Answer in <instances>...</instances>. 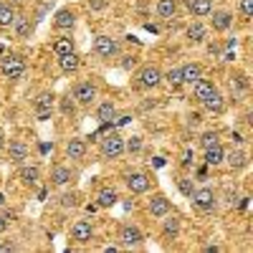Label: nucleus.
Masks as SVG:
<instances>
[{"mask_svg": "<svg viewBox=\"0 0 253 253\" xmlns=\"http://www.w3.org/2000/svg\"><path fill=\"white\" fill-rule=\"evenodd\" d=\"M190 200H193V205L198 210H213L215 203H218V195H215V190L213 187H200V190H193V195H190Z\"/></svg>", "mask_w": 253, "mask_h": 253, "instance_id": "obj_1", "label": "nucleus"}, {"mask_svg": "<svg viewBox=\"0 0 253 253\" xmlns=\"http://www.w3.org/2000/svg\"><path fill=\"white\" fill-rule=\"evenodd\" d=\"M124 155V139L119 134H109L101 142V157L104 160H117Z\"/></svg>", "mask_w": 253, "mask_h": 253, "instance_id": "obj_2", "label": "nucleus"}, {"mask_svg": "<svg viewBox=\"0 0 253 253\" xmlns=\"http://www.w3.org/2000/svg\"><path fill=\"white\" fill-rule=\"evenodd\" d=\"M0 74L5 79H20L26 74V61L20 56H8L3 63H0Z\"/></svg>", "mask_w": 253, "mask_h": 253, "instance_id": "obj_3", "label": "nucleus"}, {"mask_svg": "<svg viewBox=\"0 0 253 253\" xmlns=\"http://www.w3.org/2000/svg\"><path fill=\"white\" fill-rule=\"evenodd\" d=\"M94 51H96L101 58H114V56L119 53V43H117L114 38H109V36H96Z\"/></svg>", "mask_w": 253, "mask_h": 253, "instance_id": "obj_4", "label": "nucleus"}, {"mask_svg": "<svg viewBox=\"0 0 253 253\" xmlns=\"http://www.w3.org/2000/svg\"><path fill=\"white\" fill-rule=\"evenodd\" d=\"M74 99H76V104H81V107H89V104L96 99V86L91 81H81L74 89Z\"/></svg>", "mask_w": 253, "mask_h": 253, "instance_id": "obj_5", "label": "nucleus"}, {"mask_svg": "<svg viewBox=\"0 0 253 253\" xmlns=\"http://www.w3.org/2000/svg\"><path fill=\"white\" fill-rule=\"evenodd\" d=\"M142 241H144V236H142V230H139L137 225H124V228L119 230V243H122L124 248L139 246Z\"/></svg>", "mask_w": 253, "mask_h": 253, "instance_id": "obj_6", "label": "nucleus"}, {"mask_svg": "<svg viewBox=\"0 0 253 253\" xmlns=\"http://www.w3.org/2000/svg\"><path fill=\"white\" fill-rule=\"evenodd\" d=\"M53 94L51 91H43V94H38V99H36V117L41 119V122H46L48 117H51V109H53Z\"/></svg>", "mask_w": 253, "mask_h": 253, "instance_id": "obj_7", "label": "nucleus"}, {"mask_svg": "<svg viewBox=\"0 0 253 253\" xmlns=\"http://www.w3.org/2000/svg\"><path fill=\"white\" fill-rule=\"evenodd\" d=\"M91 236H94V225H91V220H76V223H74V228H71V238H74L76 243H89Z\"/></svg>", "mask_w": 253, "mask_h": 253, "instance_id": "obj_8", "label": "nucleus"}, {"mask_svg": "<svg viewBox=\"0 0 253 253\" xmlns=\"http://www.w3.org/2000/svg\"><path fill=\"white\" fill-rule=\"evenodd\" d=\"M160 81H162V71H160L157 66H144V69L139 71V84H142L144 89L160 86Z\"/></svg>", "mask_w": 253, "mask_h": 253, "instance_id": "obj_9", "label": "nucleus"}, {"mask_svg": "<svg viewBox=\"0 0 253 253\" xmlns=\"http://www.w3.org/2000/svg\"><path fill=\"white\" fill-rule=\"evenodd\" d=\"M190 86H193V96L198 99V101H203V99H208V96H213L218 89H215V84L210 81V79H198L195 84H190Z\"/></svg>", "mask_w": 253, "mask_h": 253, "instance_id": "obj_10", "label": "nucleus"}, {"mask_svg": "<svg viewBox=\"0 0 253 253\" xmlns=\"http://www.w3.org/2000/svg\"><path fill=\"white\" fill-rule=\"evenodd\" d=\"M126 187H129V193H134V195L147 193V190H150V177H147L144 172H132L129 177H126Z\"/></svg>", "mask_w": 253, "mask_h": 253, "instance_id": "obj_11", "label": "nucleus"}, {"mask_svg": "<svg viewBox=\"0 0 253 253\" xmlns=\"http://www.w3.org/2000/svg\"><path fill=\"white\" fill-rule=\"evenodd\" d=\"M8 155H10L13 162L23 165V162L28 160V144H26V142H20V139H13V142L8 144Z\"/></svg>", "mask_w": 253, "mask_h": 253, "instance_id": "obj_12", "label": "nucleus"}, {"mask_svg": "<svg viewBox=\"0 0 253 253\" xmlns=\"http://www.w3.org/2000/svg\"><path fill=\"white\" fill-rule=\"evenodd\" d=\"M223 160H225V150H223L218 142L210 144V147H205V165H208V167H218Z\"/></svg>", "mask_w": 253, "mask_h": 253, "instance_id": "obj_13", "label": "nucleus"}, {"mask_svg": "<svg viewBox=\"0 0 253 253\" xmlns=\"http://www.w3.org/2000/svg\"><path fill=\"white\" fill-rule=\"evenodd\" d=\"M187 10L195 18H205L213 13V0H187Z\"/></svg>", "mask_w": 253, "mask_h": 253, "instance_id": "obj_14", "label": "nucleus"}, {"mask_svg": "<svg viewBox=\"0 0 253 253\" xmlns=\"http://www.w3.org/2000/svg\"><path fill=\"white\" fill-rule=\"evenodd\" d=\"M170 200H167L165 195H157V198H152L150 200V213L155 215V218H165L167 213H170Z\"/></svg>", "mask_w": 253, "mask_h": 253, "instance_id": "obj_15", "label": "nucleus"}, {"mask_svg": "<svg viewBox=\"0 0 253 253\" xmlns=\"http://www.w3.org/2000/svg\"><path fill=\"white\" fill-rule=\"evenodd\" d=\"M180 76H182V84H195L203 76V66L200 63H185L180 69Z\"/></svg>", "mask_w": 253, "mask_h": 253, "instance_id": "obj_16", "label": "nucleus"}, {"mask_svg": "<svg viewBox=\"0 0 253 253\" xmlns=\"http://www.w3.org/2000/svg\"><path fill=\"white\" fill-rule=\"evenodd\" d=\"M56 28H61V31H66V28H74V23H76V15L69 10V8H63V10H58L56 13Z\"/></svg>", "mask_w": 253, "mask_h": 253, "instance_id": "obj_17", "label": "nucleus"}, {"mask_svg": "<svg viewBox=\"0 0 253 253\" xmlns=\"http://www.w3.org/2000/svg\"><path fill=\"white\" fill-rule=\"evenodd\" d=\"M203 107H205L208 112H213V114H223V112H225V101H223V96L215 91L213 96L203 99Z\"/></svg>", "mask_w": 253, "mask_h": 253, "instance_id": "obj_18", "label": "nucleus"}, {"mask_svg": "<svg viewBox=\"0 0 253 253\" xmlns=\"http://www.w3.org/2000/svg\"><path fill=\"white\" fill-rule=\"evenodd\" d=\"M66 155L71 160H84V155H86V142L84 139H71L66 144Z\"/></svg>", "mask_w": 253, "mask_h": 253, "instance_id": "obj_19", "label": "nucleus"}, {"mask_svg": "<svg viewBox=\"0 0 253 253\" xmlns=\"http://www.w3.org/2000/svg\"><path fill=\"white\" fill-rule=\"evenodd\" d=\"M53 53H56V56H69V53H74V38H69V36L56 38V43H53Z\"/></svg>", "mask_w": 253, "mask_h": 253, "instance_id": "obj_20", "label": "nucleus"}, {"mask_svg": "<svg viewBox=\"0 0 253 253\" xmlns=\"http://www.w3.org/2000/svg\"><path fill=\"white\" fill-rule=\"evenodd\" d=\"M175 13H177V3H175V0H157V15L160 18L170 20V18H175Z\"/></svg>", "mask_w": 253, "mask_h": 253, "instance_id": "obj_21", "label": "nucleus"}, {"mask_svg": "<svg viewBox=\"0 0 253 253\" xmlns=\"http://www.w3.org/2000/svg\"><path fill=\"white\" fill-rule=\"evenodd\" d=\"M117 200H119V195H117V190H112V187H104L101 193L96 195V205L99 208H112Z\"/></svg>", "mask_w": 253, "mask_h": 253, "instance_id": "obj_22", "label": "nucleus"}, {"mask_svg": "<svg viewBox=\"0 0 253 253\" xmlns=\"http://www.w3.org/2000/svg\"><path fill=\"white\" fill-rule=\"evenodd\" d=\"M230 23H233L230 13H225V10H215L213 13V31H228Z\"/></svg>", "mask_w": 253, "mask_h": 253, "instance_id": "obj_23", "label": "nucleus"}, {"mask_svg": "<svg viewBox=\"0 0 253 253\" xmlns=\"http://www.w3.org/2000/svg\"><path fill=\"white\" fill-rule=\"evenodd\" d=\"M79 56L76 53H69V56H58V66H61V71H66V74H74V71H79Z\"/></svg>", "mask_w": 253, "mask_h": 253, "instance_id": "obj_24", "label": "nucleus"}, {"mask_svg": "<svg viewBox=\"0 0 253 253\" xmlns=\"http://www.w3.org/2000/svg\"><path fill=\"white\" fill-rule=\"evenodd\" d=\"M18 177H20V182H23V185H36L41 180V170H38V167H20Z\"/></svg>", "mask_w": 253, "mask_h": 253, "instance_id": "obj_25", "label": "nucleus"}, {"mask_svg": "<svg viewBox=\"0 0 253 253\" xmlns=\"http://www.w3.org/2000/svg\"><path fill=\"white\" fill-rule=\"evenodd\" d=\"M96 117H99V122H104V124H109L114 117H117V109H114V104L112 101H104V104H99V109H96Z\"/></svg>", "mask_w": 253, "mask_h": 253, "instance_id": "obj_26", "label": "nucleus"}, {"mask_svg": "<svg viewBox=\"0 0 253 253\" xmlns=\"http://www.w3.org/2000/svg\"><path fill=\"white\" fill-rule=\"evenodd\" d=\"M15 33L18 38H31L33 36V23H31V18H15Z\"/></svg>", "mask_w": 253, "mask_h": 253, "instance_id": "obj_27", "label": "nucleus"}, {"mask_svg": "<svg viewBox=\"0 0 253 253\" xmlns=\"http://www.w3.org/2000/svg\"><path fill=\"white\" fill-rule=\"evenodd\" d=\"M187 38L193 41V43H203V41L208 38V31H205V26L203 23H193L187 28Z\"/></svg>", "mask_w": 253, "mask_h": 253, "instance_id": "obj_28", "label": "nucleus"}, {"mask_svg": "<svg viewBox=\"0 0 253 253\" xmlns=\"http://www.w3.org/2000/svg\"><path fill=\"white\" fill-rule=\"evenodd\" d=\"M15 8L13 5H3L0 8V28H10L13 23H15Z\"/></svg>", "mask_w": 253, "mask_h": 253, "instance_id": "obj_29", "label": "nucleus"}, {"mask_svg": "<svg viewBox=\"0 0 253 253\" xmlns=\"http://www.w3.org/2000/svg\"><path fill=\"white\" fill-rule=\"evenodd\" d=\"M51 180H53L56 185H66V182H71V170H69V167H56L53 175H51Z\"/></svg>", "mask_w": 253, "mask_h": 253, "instance_id": "obj_30", "label": "nucleus"}, {"mask_svg": "<svg viewBox=\"0 0 253 253\" xmlns=\"http://www.w3.org/2000/svg\"><path fill=\"white\" fill-rule=\"evenodd\" d=\"M162 233H165L167 238H177V233H180V220H177V218L165 220V225H162Z\"/></svg>", "mask_w": 253, "mask_h": 253, "instance_id": "obj_31", "label": "nucleus"}, {"mask_svg": "<svg viewBox=\"0 0 253 253\" xmlns=\"http://www.w3.org/2000/svg\"><path fill=\"white\" fill-rule=\"evenodd\" d=\"M225 160H228V165L230 167H246L248 165V157H246V152H230V155H225Z\"/></svg>", "mask_w": 253, "mask_h": 253, "instance_id": "obj_32", "label": "nucleus"}, {"mask_svg": "<svg viewBox=\"0 0 253 253\" xmlns=\"http://www.w3.org/2000/svg\"><path fill=\"white\" fill-rule=\"evenodd\" d=\"M238 8H241V15H243L246 20H251V18H253V0H241Z\"/></svg>", "mask_w": 253, "mask_h": 253, "instance_id": "obj_33", "label": "nucleus"}, {"mask_svg": "<svg viewBox=\"0 0 253 253\" xmlns=\"http://www.w3.org/2000/svg\"><path fill=\"white\" fill-rule=\"evenodd\" d=\"M124 150L126 152H139L142 150V139L139 137H129V139L124 142Z\"/></svg>", "mask_w": 253, "mask_h": 253, "instance_id": "obj_34", "label": "nucleus"}, {"mask_svg": "<svg viewBox=\"0 0 253 253\" xmlns=\"http://www.w3.org/2000/svg\"><path fill=\"white\" fill-rule=\"evenodd\" d=\"M162 79H167V81H170L172 84V86H180V84H182V76H180V69H170V71H167Z\"/></svg>", "mask_w": 253, "mask_h": 253, "instance_id": "obj_35", "label": "nucleus"}, {"mask_svg": "<svg viewBox=\"0 0 253 253\" xmlns=\"http://www.w3.org/2000/svg\"><path fill=\"white\" fill-rule=\"evenodd\" d=\"M177 187H180V193H182V195H187V198L193 195V180L180 177V180H177Z\"/></svg>", "mask_w": 253, "mask_h": 253, "instance_id": "obj_36", "label": "nucleus"}, {"mask_svg": "<svg viewBox=\"0 0 253 253\" xmlns=\"http://www.w3.org/2000/svg\"><path fill=\"white\" fill-rule=\"evenodd\" d=\"M218 142V132H205L203 137H200V147L205 150V147H210V144H215Z\"/></svg>", "mask_w": 253, "mask_h": 253, "instance_id": "obj_37", "label": "nucleus"}, {"mask_svg": "<svg viewBox=\"0 0 253 253\" xmlns=\"http://www.w3.org/2000/svg\"><path fill=\"white\" fill-rule=\"evenodd\" d=\"M61 205H63V208H76V195H74V193L61 195Z\"/></svg>", "mask_w": 253, "mask_h": 253, "instance_id": "obj_38", "label": "nucleus"}, {"mask_svg": "<svg viewBox=\"0 0 253 253\" xmlns=\"http://www.w3.org/2000/svg\"><path fill=\"white\" fill-rule=\"evenodd\" d=\"M10 220H13V215H10V213H0V233H5V230H8Z\"/></svg>", "mask_w": 253, "mask_h": 253, "instance_id": "obj_39", "label": "nucleus"}, {"mask_svg": "<svg viewBox=\"0 0 253 253\" xmlns=\"http://www.w3.org/2000/svg\"><path fill=\"white\" fill-rule=\"evenodd\" d=\"M61 112H63V114H74V112H76V104L69 101V99H63V101H61Z\"/></svg>", "mask_w": 253, "mask_h": 253, "instance_id": "obj_40", "label": "nucleus"}, {"mask_svg": "<svg viewBox=\"0 0 253 253\" xmlns=\"http://www.w3.org/2000/svg\"><path fill=\"white\" fill-rule=\"evenodd\" d=\"M89 8L91 10H101V8H107V0H89Z\"/></svg>", "mask_w": 253, "mask_h": 253, "instance_id": "obj_41", "label": "nucleus"}, {"mask_svg": "<svg viewBox=\"0 0 253 253\" xmlns=\"http://www.w3.org/2000/svg\"><path fill=\"white\" fill-rule=\"evenodd\" d=\"M122 66H124V69H132V66H134V58H132V56H126V58L122 61Z\"/></svg>", "mask_w": 253, "mask_h": 253, "instance_id": "obj_42", "label": "nucleus"}, {"mask_svg": "<svg viewBox=\"0 0 253 253\" xmlns=\"http://www.w3.org/2000/svg\"><path fill=\"white\" fill-rule=\"evenodd\" d=\"M225 195H228V203H230V205H233V203H236V190H228V193H225Z\"/></svg>", "mask_w": 253, "mask_h": 253, "instance_id": "obj_43", "label": "nucleus"}, {"mask_svg": "<svg viewBox=\"0 0 253 253\" xmlns=\"http://www.w3.org/2000/svg\"><path fill=\"white\" fill-rule=\"evenodd\" d=\"M190 162H193V152H185V160H182V165H185V167H187V165H190Z\"/></svg>", "mask_w": 253, "mask_h": 253, "instance_id": "obj_44", "label": "nucleus"}, {"mask_svg": "<svg viewBox=\"0 0 253 253\" xmlns=\"http://www.w3.org/2000/svg\"><path fill=\"white\" fill-rule=\"evenodd\" d=\"M129 119H132L129 114H124V117H119V119H117V124H126V122H129Z\"/></svg>", "mask_w": 253, "mask_h": 253, "instance_id": "obj_45", "label": "nucleus"}, {"mask_svg": "<svg viewBox=\"0 0 253 253\" xmlns=\"http://www.w3.org/2000/svg\"><path fill=\"white\" fill-rule=\"evenodd\" d=\"M86 210H89V213H96L99 205H96V203H89V205H86Z\"/></svg>", "mask_w": 253, "mask_h": 253, "instance_id": "obj_46", "label": "nucleus"}, {"mask_svg": "<svg viewBox=\"0 0 253 253\" xmlns=\"http://www.w3.org/2000/svg\"><path fill=\"white\" fill-rule=\"evenodd\" d=\"M218 251H220L218 246H208V248H205V253H218Z\"/></svg>", "mask_w": 253, "mask_h": 253, "instance_id": "obj_47", "label": "nucleus"}, {"mask_svg": "<svg viewBox=\"0 0 253 253\" xmlns=\"http://www.w3.org/2000/svg\"><path fill=\"white\" fill-rule=\"evenodd\" d=\"M5 147V134H3V129H0V150Z\"/></svg>", "mask_w": 253, "mask_h": 253, "instance_id": "obj_48", "label": "nucleus"}, {"mask_svg": "<svg viewBox=\"0 0 253 253\" xmlns=\"http://www.w3.org/2000/svg\"><path fill=\"white\" fill-rule=\"evenodd\" d=\"M0 251H10V246H3V243H0Z\"/></svg>", "mask_w": 253, "mask_h": 253, "instance_id": "obj_49", "label": "nucleus"}, {"mask_svg": "<svg viewBox=\"0 0 253 253\" xmlns=\"http://www.w3.org/2000/svg\"><path fill=\"white\" fill-rule=\"evenodd\" d=\"M0 8H3V3H0Z\"/></svg>", "mask_w": 253, "mask_h": 253, "instance_id": "obj_50", "label": "nucleus"}]
</instances>
